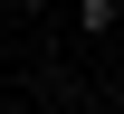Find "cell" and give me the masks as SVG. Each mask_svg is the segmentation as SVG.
Here are the masks:
<instances>
[{
    "mask_svg": "<svg viewBox=\"0 0 124 114\" xmlns=\"http://www.w3.org/2000/svg\"><path fill=\"white\" fill-rule=\"evenodd\" d=\"M115 19H124V0H77V29H86V38H105Z\"/></svg>",
    "mask_w": 124,
    "mask_h": 114,
    "instance_id": "6da1fadb",
    "label": "cell"
}]
</instances>
